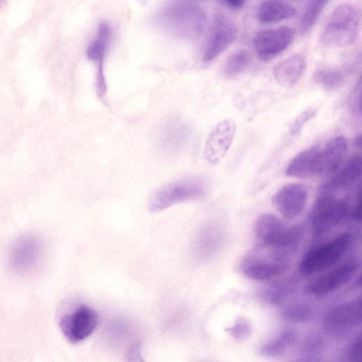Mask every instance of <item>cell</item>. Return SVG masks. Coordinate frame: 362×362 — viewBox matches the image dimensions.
I'll return each mask as SVG.
<instances>
[{"instance_id": "10", "label": "cell", "mask_w": 362, "mask_h": 362, "mask_svg": "<svg viewBox=\"0 0 362 362\" xmlns=\"http://www.w3.org/2000/svg\"><path fill=\"white\" fill-rule=\"evenodd\" d=\"M286 173L299 178L327 175L323 146H313L299 153L288 164Z\"/></svg>"}, {"instance_id": "23", "label": "cell", "mask_w": 362, "mask_h": 362, "mask_svg": "<svg viewBox=\"0 0 362 362\" xmlns=\"http://www.w3.org/2000/svg\"><path fill=\"white\" fill-rule=\"evenodd\" d=\"M251 62V56L245 49L233 53L226 60L223 71L226 76L232 77L243 72Z\"/></svg>"}, {"instance_id": "27", "label": "cell", "mask_w": 362, "mask_h": 362, "mask_svg": "<svg viewBox=\"0 0 362 362\" xmlns=\"http://www.w3.org/2000/svg\"><path fill=\"white\" fill-rule=\"evenodd\" d=\"M126 362H145L141 353V346L139 343L132 344L125 354Z\"/></svg>"}, {"instance_id": "5", "label": "cell", "mask_w": 362, "mask_h": 362, "mask_svg": "<svg viewBox=\"0 0 362 362\" xmlns=\"http://www.w3.org/2000/svg\"><path fill=\"white\" fill-rule=\"evenodd\" d=\"M98 320V315L94 309L81 305L60 317L59 327L69 342L76 344L93 334L97 327Z\"/></svg>"}, {"instance_id": "12", "label": "cell", "mask_w": 362, "mask_h": 362, "mask_svg": "<svg viewBox=\"0 0 362 362\" xmlns=\"http://www.w3.org/2000/svg\"><path fill=\"white\" fill-rule=\"evenodd\" d=\"M308 198L306 187L299 183H290L280 188L272 197V204L286 218L292 219L303 210Z\"/></svg>"}, {"instance_id": "22", "label": "cell", "mask_w": 362, "mask_h": 362, "mask_svg": "<svg viewBox=\"0 0 362 362\" xmlns=\"http://www.w3.org/2000/svg\"><path fill=\"white\" fill-rule=\"evenodd\" d=\"M326 4V1H310L306 3L303 9L299 24L301 34L307 33L313 28Z\"/></svg>"}, {"instance_id": "9", "label": "cell", "mask_w": 362, "mask_h": 362, "mask_svg": "<svg viewBox=\"0 0 362 362\" xmlns=\"http://www.w3.org/2000/svg\"><path fill=\"white\" fill-rule=\"evenodd\" d=\"M294 35V30L288 26L258 32L254 38L258 57L265 62L274 59L288 47Z\"/></svg>"}, {"instance_id": "15", "label": "cell", "mask_w": 362, "mask_h": 362, "mask_svg": "<svg viewBox=\"0 0 362 362\" xmlns=\"http://www.w3.org/2000/svg\"><path fill=\"white\" fill-rule=\"evenodd\" d=\"M112 39V28L107 22L100 23L97 34L86 50L88 59L97 62L98 74L96 86L98 93L103 95L105 90L103 63Z\"/></svg>"}, {"instance_id": "34", "label": "cell", "mask_w": 362, "mask_h": 362, "mask_svg": "<svg viewBox=\"0 0 362 362\" xmlns=\"http://www.w3.org/2000/svg\"><path fill=\"white\" fill-rule=\"evenodd\" d=\"M357 284L362 285V275L358 278Z\"/></svg>"}, {"instance_id": "8", "label": "cell", "mask_w": 362, "mask_h": 362, "mask_svg": "<svg viewBox=\"0 0 362 362\" xmlns=\"http://www.w3.org/2000/svg\"><path fill=\"white\" fill-rule=\"evenodd\" d=\"M236 126L231 119L218 122L209 133L204 147V157L211 165H216L228 151L235 134Z\"/></svg>"}, {"instance_id": "26", "label": "cell", "mask_w": 362, "mask_h": 362, "mask_svg": "<svg viewBox=\"0 0 362 362\" xmlns=\"http://www.w3.org/2000/svg\"><path fill=\"white\" fill-rule=\"evenodd\" d=\"M315 114V110L313 108H308L301 113L293 122L291 131L292 134H298L303 126L311 119Z\"/></svg>"}, {"instance_id": "19", "label": "cell", "mask_w": 362, "mask_h": 362, "mask_svg": "<svg viewBox=\"0 0 362 362\" xmlns=\"http://www.w3.org/2000/svg\"><path fill=\"white\" fill-rule=\"evenodd\" d=\"M296 8L289 2L282 0L262 1L257 11V19L262 23H276L293 16Z\"/></svg>"}, {"instance_id": "21", "label": "cell", "mask_w": 362, "mask_h": 362, "mask_svg": "<svg viewBox=\"0 0 362 362\" xmlns=\"http://www.w3.org/2000/svg\"><path fill=\"white\" fill-rule=\"evenodd\" d=\"M314 82L326 90H335L344 83L343 74L334 68H322L316 70L313 76Z\"/></svg>"}, {"instance_id": "30", "label": "cell", "mask_w": 362, "mask_h": 362, "mask_svg": "<svg viewBox=\"0 0 362 362\" xmlns=\"http://www.w3.org/2000/svg\"><path fill=\"white\" fill-rule=\"evenodd\" d=\"M221 3L226 5L227 7L233 9L238 10L243 7L245 4V1L243 0H225L221 1Z\"/></svg>"}, {"instance_id": "20", "label": "cell", "mask_w": 362, "mask_h": 362, "mask_svg": "<svg viewBox=\"0 0 362 362\" xmlns=\"http://www.w3.org/2000/svg\"><path fill=\"white\" fill-rule=\"evenodd\" d=\"M222 234L216 226H208L204 228L197 240V250L201 255L208 256L215 252L219 246Z\"/></svg>"}, {"instance_id": "24", "label": "cell", "mask_w": 362, "mask_h": 362, "mask_svg": "<svg viewBox=\"0 0 362 362\" xmlns=\"http://www.w3.org/2000/svg\"><path fill=\"white\" fill-rule=\"evenodd\" d=\"M293 340V333L292 332H285L276 339L263 345L260 349V353L267 357L276 356L281 354Z\"/></svg>"}, {"instance_id": "32", "label": "cell", "mask_w": 362, "mask_h": 362, "mask_svg": "<svg viewBox=\"0 0 362 362\" xmlns=\"http://www.w3.org/2000/svg\"><path fill=\"white\" fill-rule=\"evenodd\" d=\"M355 305L360 315L362 316V298L356 303Z\"/></svg>"}, {"instance_id": "13", "label": "cell", "mask_w": 362, "mask_h": 362, "mask_svg": "<svg viewBox=\"0 0 362 362\" xmlns=\"http://www.w3.org/2000/svg\"><path fill=\"white\" fill-rule=\"evenodd\" d=\"M357 263L348 261L310 283L306 291L313 295L330 293L349 281L357 270Z\"/></svg>"}, {"instance_id": "4", "label": "cell", "mask_w": 362, "mask_h": 362, "mask_svg": "<svg viewBox=\"0 0 362 362\" xmlns=\"http://www.w3.org/2000/svg\"><path fill=\"white\" fill-rule=\"evenodd\" d=\"M351 242L349 233H342L331 241L308 251L299 264V271L305 276L327 269L343 256Z\"/></svg>"}, {"instance_id": "3", "label": "cell", "mask_w": 362, "mask_h": 362, "mask_svg": "<svg viewBox=\"0 0 362 362\" xmlns=\"http://www.w3.org/2000/svg\"><path fill=\"white\" fill-rule=\"evenodd\" d=\"M206 191V182L200 177L180 178L156 190L149 199L148 209L158 212L179 203L199 199L205 196Z\"/></svg>"}, {"instance_id": "1", "label": "cell", "mask_w": 362, "mask_h": 362, "mask_svg": "<svg viewBox=\"0 0 362 362\" xmlns=\"http://www.w3.org/2000/svg\"><path fill=\"white\" fill-rule=\"evenodd\" d=\"M156 20L160 27L173 36L191 40L203 33L206 16L194 1H174L161 8Z\"/></svg>"}, {"instance_id": "33", "label": "cell", "mask_w": 362, "mask_h": 362, "mask_svg": "<svg viewBox=\"0 0 362 362\" xmlns=\"http://www.w3.org/2000/svg\"><path fill=\"white\" fill-rule=\"evenodd\" d=\"M359 110H360L361 115L362 116V90L361 93L360 100H359Z\"/></svg>"}, {"instance_id": "14", "label": "cell", "mask_w": 362, "mask_h": 362, "mask_svg": "<svg viewBox=\"0 0 362 362\" xmlns=\"http://www.w3.org/2000/svg\"><path fill=\"white\" fill-rule=\"evenodd\" d=\"M41 257V246L39 242L30 236L18 239L11 252V267L18 272H28L37 264Z\"/></svg>"}, {"instance_id": "17", "label": "cell", "mask_w": 362, "mask_h": 362, "mask_svg": "<svg viewBox=\"0 0 362 362\" xmlns=\"http://www.w3.org/2000/svg\"><path fill=\"white\" fill-rule=\"evenodd\" d=\"M306 68L303 54H296L281 62L274 67L273 74L276 81L286 87L296 85Z\"/></svg>"}, {"instance_id": "6", "label": "cell", "mask_w": 362, "mask_h": 362, "mask_svg": "<svg viewBox=\"0 0 362 362\" xmlns=\"http://www.w3.org/2000/svg\"><path fill=\"white\" fill-rule=\"evenodd\" d=\"M349 204L343 199L323 196L315 202L310 216L313 233L319 236L341 222L349 213Z\"/></svg>"}, {"instance_id": "16", "label": "cell", "mask_w": 362, "mask_h": 362, "mask_svg": "<svg viewBox=\"0 0 362 362\" xmlns=\"http://www.w3.org/2000/svg\"><path fill=\"white\" fill-rule=\"evenodd\" d=\"M286 228L281 221L272 214H262L255 224L257 247H270L276 245L284 235Z\"/></svg>"}, {"instance_id": "25", "label": "cell", "mask_w": 362, "mask_h": 362, "mask_svg": "<svg viewBox=\"0 0 362 362\" xmlns=\"http://www.w3.org/2000/svg\"><path fill=\"white\" fill-rule=\"evenodd\" d=\"M226 331L236 339H245L250 334L251 325L245 318H240L232 327L226 328Z\"/></svg>"}, {"instance_id": "29", "label": "cell", "mask_w": 362, "mask_h": 362, "mask_svg": "<svg viewBox=\"0 0 362 362\" xmlns=\"http://www.w3.org/2000/svg\"><path fill=\"white\" fill-rule=\"evenodd\" d=\"M352 216L356 221L362 223V188L358 193Z\"/></svg>"}, {"instance_id": "18", "label": "cell", "mask_w": 362, "mask_h": 362, "mask_svg": "<svg viewBox=\"0 0 362 362\" xmlns=\"http://www.w3.org/2000/svg\"><path fill=\"white\" fill-rule=\"evenodd\" d=\"M362 175V156L355 155L337 170L321 187L323 192L341 189L351 183Z\"/></svg>"}, {"instance_id": "11", "label": "cell", "mask_w": 362, "mask_h": 362, "mask_svg": "<svg viewBox=\"0 0 362 362\" xmlns=\"http://www.w3.org/2000/svg\"><path fill=\"white\" fill-rule=\"evenodd\" d=\"M286 267V264L276 262L257 247L256 251L243 259L240 264V271L244 275L261 281L279 276Z\"/></svg>"}, {"instance_id": "28", "label": "cell", "mask_w": 362, "mask_h": 362, "mask_svg": "<svg viewBox=\"0 0 362 362\" xmlns=\"http://www.w3.org/2000/svg\"><path fill=\"white\" fill-rule=\"evenodd\" d=\"M351 362H362V334L357 339L351 351Z\"/></svg>"}, {"instance_id": "7", "label": "cell", "mask_w": 362, "mask_h": 362, "mask_svg": "<svg viewBox=\"0 0 362 362\" xmlns=\"http://www.w3.org/2000/svg\"><path fill=\"white\" fill-rule=\"evenodd\" d=\"M237 33V27L230 18L216 14L204 47L203 60L208 62L219 56L233 43Z\"/></svg>"}, {"instance_id": "31", "label": "cell", "mask_w": 362, "mask_h": 362, "mask_svg": "<svg viewBox=\"0 0 362 362\" xmlns=\"http://www.w3.org/2000/svg\"><path fill=\"white\" fill-rule=\"evenodd\" d=\"M354 144L357 148L362 149V134L356 138Z\"/></svg>"}, {"instance_id": "2", "label": "cell", "mask_w": 362, "mask_h": 362, "mask_svg": "<svg viewBox=\"0 0 362 362\" xmlns=\"http://www.w3.org/2000/svg\"><path fill=\"white\" fill-rule=\"evenodd\" d=\"M361 23L362 13L357 6L349 3L339 4L329 16L320 41L327 47L350 46L357 40Z\"/></svg>"}]
</instances>
